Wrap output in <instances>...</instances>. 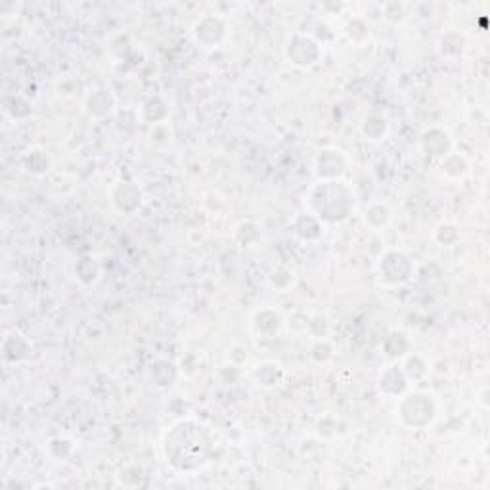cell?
Returning <instances> with one entry per match:
<instances>
[{"label":"cell","instance_id":"cell-14","mask_svg":"<svg viewBox=\"0 0 490 490\" xmlns=\"http://www.w3.org/2000/svg\"><path fill=\"white\" fill-rule=\"evenodd\" d=\"M282 326V318L276 311L272 308H263L255 314L253 318V329H255L257 335H263V337H272V335L278 334V329Z\"/></svg>","mask_w":490,"mask_h":490},{"label":"cell","instance_id":"cell-17","mask_svg":"<svg viewBox=\"0 0 490 490\" xmlns=\"http://www.w3.org/2000/svg\"><path fill=\"white\" fill-rule=\"evenodd\" d=\"M253 377L261 387H274L284 379V369L276 362H263L257 366Z\"/></svg>","mask_w":490,"mask_h":490},{"label":"cell","instance_id":"cell-22","mask_svg":"<svg viewBox=\"0 0 490 490\" xmlns=\"http://www.w3.org/2000/svg\"><path fill=\"white\" fill-rule=\"evenodd\" d=\"M442 171L447 172L448 177L460 178L468 172V161L463 159L462 156H456V154H448L442 161Z\"/></svg>","mask_w":490,"mask_h":490},{"label":"cell","instance_id":"cell-21","mask_svg":"<svg viewBox=\"0 0 490 490\" xmlns=\"http://www.w3.org/2000/svg\"><path fill=\"white\" fill-rule=\"evenodd\" d=\"M408 347H410V345H408V339H406L402 334H398V332H393V334L389 335L383 343L385 353H387L389 356H393V358L404 356Z\"/></svg>","mask_w":490,"mask_h":490},{"label":"cell","instance_id":"cell-23","mask_svg":"<svg viewBox=\"0 0 490 490\" xmlns=\"http://www.w3.org/2000/svg\"><path fill=\"white\" fill-rule=\"evenodd\" d=\"M362 132L369 140H381L387 135V121L381 117H368L362 125Z\"/></svg>","mask_w":490,"mask_h":490},{"label":"cell","instance_id":"cell-24","mask_svg":"<svg viewBox=\"0 0 490 490\" xmlns=\"http://www.w3.org/2000/svg\"><path fill=\"white\" fill-rule=\"evenodd\" d=\"M404 374L406 377H408V381L410 379H414V381H418V379H421V377L427 374V366L426 362H423V358L418 355H412L406 358V364H404Z\"/></svg>","mask_w":490,"mask_h":490},{"label":"cell","instance_id":"cell-32","mask_svg":"<svg viewBox=\"0 0 490 490\" xmlns=\"http://www.w3.org/2000/svg\"><path fill=\"white\" fill-rule=\"evenodd\" d=\"M332 355H334V348L327 341H318L313 347V358L318 362H326L332 358Z\"/></svg>","mask_w":490,"mask_h":490},{"label":"cell","instance_id":"cell-9","mask_svg":"<svg viewBox=\"0 0 490 490\" xmlns=\"http://www.w3.org/2000/svg\"><path fill=\"white\" fill-rule=\"evenodd\" d=\"M379 391L385 393V395H391V397H398L406 391L408 387V377H406L404 369L400 366H389L381 372L379 376Z\"/></svg>","mask_w":490,"mask_h":490},{"label":"cell","instance_id":"cell-12","mask_svg":"<svg viewBox=\"0 0 490 490\" xmlns=\"http://www.w3.org/2000/svg\"><path fill=\"white\" fill-rule=\"evenodd\" d=\"M2 351H4V358L10 362H20L23 358H27L31 353V345L23 337L20 332H10L2 341Z\"/></svg>","mask_w":490,"mask_h":490},{"label":"cell","instance_id":"cell-3","mask_svg":"<svg viewBox=\"0 0 490 490\" xmlns=\"http://www.w3.org/2000/svg\"><path fill=\"white\" fill-rule=\"evenodd\" d=\"M398 416L406 427H412V429L427 427L435 418L433 398L426 393L406 395L398 404Z\"/></svg>","mask_w":490,"mask_h":490},{"label":"cell","instance_id":"cell-29","mask_svg":"<svg viewBox=\"0 0 490 490\" xmlns=\"http://www.w3.org/2000/svg\"><path fill=\"white\" fill-rule=\"evenodd\" d=\"M270 284L274 285L276 290H280V292H284V290H287L293 284V274L290 270L276 268L270 274Z\"/></svg>","mask_w":490,"mask_h":490},{"label":"cell","instance_id":"cell-1","mask_svg":"<svg viewBox=\"0 0 490 490\" xmlns=\"http://www.w3.org/2000/svg\"><path fill=\"white\" fill-rule=\"evenodd\" d=\"M213 435L196 419H182L165 437V456L180 471L205 465L213 452Z\"/></svg>","mask_w":490,"mask_h":490},{"label":"cell","instance_id":"cell-6","mask_svg":"<svg viewBox=\"0 0 490 490\" xmlns=\"http://www.w3.org/2000/svg\"><path fill=\"white\" fill-rule=\"evenodd\" d=\"M226 36V23L221 18L207 15L201 18L193 27V39L201 48H217Z\"/></svg>","mask_w":490,"mask_h":490},{"label":"cell","instance_id":"cell-10","mask_svg":"<svg viewBox=\"0 0 490 490\" xmlns=\"http://www.w3.org/2000/svg\"><path fill=\"white\" fill-rule=\"evenodd\" d=\"M85 107L88 114L93 117H106L114 111L115 98L114 94L109 93L107 88H94L90 94L86 96Z\"/></svg>","mask_w":490,"mask_h":490},{"label":"cell","instance_id":"cell-11","mask_svg":"<svg viewBox=\"0 0 490 490\" xmlns=\"http://www.w3.org/2000/svg\"><path fill=\"white\" fill-rule=\"evenodd\" d=\"M421 148L427 156L447 157L450 151V138L441 128H429L421 136Z\"/></svg>","mask_w":490,"mask_h":490},{"label":"cell","instance_id":"cell-8","mask_svg":"<svg viewBox=\"0 0 490 490\" xmlns=\"http://www.w3.org/2000/svg\"><path fill=\"white\" fill-rule=\"evenodd\" d=\"M114 205L115 209L123 215L136 213L140 205H142V192L136 186L128 184V182H121L114 188Z\"/></svg>","mask_w":490,"mask_h":490},{"label":"cell","instance_id":"cell-31","mask_svg":"<svg viewBox=\"0 0 490 490\" xmlns=\"http://www.w3.org/2000/svg\"><path fill=\"white\" fill-rule=\"evenodd\" d=\"M23 102H25V98L20 96V94H10V96H6V98H4V109H6V114L10 115V117H14V119H23L25 115L20 111V104H23Z\"/></svg>","mask_w":490,"mask_h":490},{"label":"cell","instance_id":"cell-19","mask_svg":"<svg viewBox=\"0 0 490 490\" xmlns=\"http://www.w3.org/2000/svg\"><path fill=\"white\" fill-rule=\"evenodd\" d=\"M391 221V211L389 207L383 205V203H372V205L366 209V222H368L369 228L374 230H379L389 224Z\"/></svg>","mask_w":490,"mask_h":490},{"label":"cell","instance_id":"cell-30","mask_svg":"<svg viewBox=\"0 0 490 490\" xmlns=\"http://www.w3.org/2000/svg\"><path fill=\"white\" fill-rule=\"evenodd\" d=\"M383 15L387 22L391 23H400L404 22L406 18V8L398 2H389L383 6Z\"/></svg>","mask_w":490,"mask_h":490},{"label":"cell","instance_id":"cell-27","mask_svg":"<svg viewBox=\"0 0 490 490\" xmlns=\"http://www.w3.org/2000/svg\"><path fill=\"white\" fill-rule=\"evenodd\" d=\"M369 31H368V25L362 22V20H358V18H355V20H351L347 25V36L353 41V43H364L366 39H368Z\"/></svg>","mask_w":490,"mask_h":490},{"label":"cell","instance_id":"cell-18","mask_svg":"<svg viewBox=\"0 0 490 490\" xmlns=\"http://www.w3.org/2000/svg\"><path fill=\"white\" fill-rule=\"evenodd\" d=\"M234 236L242 247H251V245L259 243V240L263 238V232H261V226H259V224L247 221L242 222L240 226L236 228Z\"/></svg>","mask_w":490,"mask_h":490},{"label":"cell","instance_id":"cell-20","mask_svg":"<svg viewBox=\"0 0 490 490\" xmlns=\"http://www.w3.org/2000/svg\"><path fill=\"white\" fill-rule=\"evenodd\" d=\"M75 272H77V278L83 282L85 285L93 284V282H96L100 276V268L98 264L94 263L90 257H85V259H81L77 264V268H75Z\"/></svg>","mask_w":490,"mask_h":490},{"label":"cell","instance_id":"cell-7","mask_svg":"<svg viewBox=\"0 0 490 490\" xmlns=\"http://www.w3.org/2000/svg\"><path fill=\"white\" fill-rule=\"evenodd\" d=\"M345 167H347V161L337 149H324L316 157V175L322 180H337V177H341L345 172Z\"/></svg>","mask_w":490,"mask_h":490},{"label":"cell","instance_id":"cell-26","mask_svg":"<svg viewBox=\"0 0 490 490\" xmlns=\"http://www.w3.org/2000/svg\"><path fill=\"white\" fill-rule=\"evenodd\" d=\"M165 106V102L161 98H149L146 104H144L142 107V117L146 119L148 123H154V125H159V123L163 121L165 117L161 114H157V107Z\"/></svg>","mask_w":490,"mask_h":490},{"label":"cell","instance_id":"cell-15","mask_svg":"<svg viewBox=\"0 0 490 490\" xmlns=\"http://www.w3.org/2000/svg\"><path fill=\"white\" fill-rule=\"evenodd\" d=\"M148 377L156 387H171L172 381L177 379V368L167 360H156L154 364H149Z\"/></svg>","mask_w":490,"mask_h":490},{"label":"cell","instance_id":"cell-25","mask_svg":"<svg viewBox=\"0 0 490 490\" xmlns=\"http://www.w3.org/2000/svg\"><path fill=\"white\" fill-rule=\"evenodd\" d=\"M72 450H73V442L69 441V439H62V437L52 439L48 444V454L52 456L54 460H60V462L72 454Z\"/></svg>","mask_w":490,"mask_h":490},{"label":"cell","instance_id":"cell-16","mask_svg":"<svg viewBox=\"0 0 490 490\" xmlns=\"http://www.w3.org/2000/svg\"><path fill=\"white\" fill-rule=\"evenodd\" d=\"M23 169L27 172H33V175H44V172L50 171V156L41 148L27 149L22 157Z\"/></svg>","mask_w":490,"mask_h":490},{"label":"cell","instance_id":"cell-13","mask_svg":"<svg viewBox=\"0 0 490 490\" xmlns=\"http://www.w3.org/2000/svg\"><path fill=\"white\" fill-rule=\"evenodd\" d=\"M293 232L303 242L318 240L320 236H322V221H320L318 217H314L313 213L299 215L297 219L293 221Z\"/></svg>","mask_w":490,"mask_h":490},{"label":"cell","instance_id":"cell-2","mask_svg":"<svg viewBox=\"0 0 490 490\" xmlns=\"http://www.w3.org/2000/svg\"><path fill=\"white\" fill-rule=\"evenodd\" d=\"M314 217L326 222H341L353 211V190L339 180H320L308 193Z\"/></svg>","mask_w":490,"mask_h":490},{"label":"cell","instance_id":"cell-28","mask_svg":"<svg viewBox=\"0 0 490 490\" xmlns=\"http://www.w3.org/2000/svg\"><path fill=\"white\" fill-rule=\"evenodd\" d=\"M458 238H460V234H458V228L454 224H441L435 232V240L442 245H452L454 242H458Z\"/></svg>","mask_w":490,"mask_h":490},{"label":"cell","instance_id":"cell-5","mask_svg":"<svg viewBox=\"0 0 490 490\" xmlns=\"http://www.w3.org/2000/svg\"><path fill=\"white\" fill-rule=\"evenodd\" d=\"M285 56L290 64L297 67H311L322 57V46L308 35H293L285 46Z\"/></svg>","mask_w":490,"mask_h":490},{"label":"cell","instance_id":"cell-4","mask_svg":"<svg viewBox=\"0 0 490 490\" xmlns=\"http://www.w3.org/2000/svg\"><path fill=\"white\" fill-rule=\"evenodd\" d=\"M379 280L385 285H398L408 282L414 274V263L404 251H387L377 263Z\"/></svg>","mask_w":490,"mask_h":490}]
</instances>
